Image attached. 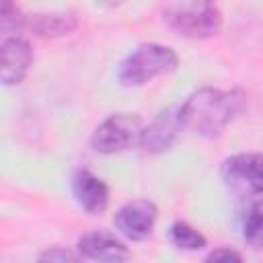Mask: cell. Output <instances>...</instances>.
Segmentation results:
<instances>
[{"label": "cell", "instance_id": "3957f363", "mask_svg": "<svg viewBox=\"0 0 263 263\" xmlns=\"http://www.w3.org/2000/svg\"><path fill=\"white\" fill-rule=\"evenodd\" d=\"M162 16L175 33L191 39H205L222 29V12L212 2H171Z\"/></svg>", "mask_w": 263, "mask_h": 263}, {"label": "cell", "instance_id": "8992f818", "mask_svg": "<svg viewBox=\"0 0 263 263\" xmlns=\"http://www.w3.org/2000/svg\"><path fill=\"white\" fill-rule=\"evenodd\" d=\"M181 129H185L183 111H181V105H173V107L160 111L152 119V123L144 127L142 138H140V146L148 154L166 152L175 144V140L179 138Z\"/></svg>", "mask_w": 263, "mask_h": 263}, {"label": "cell", "instance_id": "9c48e42d", "mask_svg": "<svg viewBox=\"0 0 263 263\" xmlns=\"http://www.w3.org/2000/svg\"><path fill=\"white\" fill-rule=\"evenodd\" d=\"M31 62H33V51L25 39L18 37L4 39L0 49V78L4 86H14L23 82V78L31 68Z\"/></svg>", "mask_w": 263, "mask_h": 263}, {"label": "cell", "instance_id": "5b68a950", "mask_svg": "<svg viewBox=\"0 0 263 263\" xmlns=\"http://www.w3.org/2000/svg\"><path fill=\"white\" fill-rule=\"evenodd\" d=\"M222 179L238 195H263V154L242 152L224 160Z\"/></svg>", "mask_w": 263, "mask_h": 263}, {"label": "cell", "instance_id": "277c9868", "mask_svg": "<svg viewBox=\"0 0 263 263\" xmlns=\"http://www.w3.org/2000/svg\"><path fill=\"white\" fill-rule=\"evenodd\" d=\"M144 125L142 119L134 113H115L109 115L92 134L90 146L101 154H115L121 150L140 144Z\"/></svg>", "mask_w": 263, "mask_h": 263}, {"label": "cell", "instance_id": "52a82bcc", "mask_svg": "<svg viewBox=\"0 0 263 263\" xmlns=\"http://www.w3.org/2000/svg\"><path fill=\"white\" fill-rule=\"evenodd\" d=\"M156 205L148 199H134L115 214V228L129 240H144L156 224Z\"/></svg>", "mask_w": 263, "mask_h": 263}, {"label": "cell", "instance_id": "6da1fadb", "mask_svg": "<svg viewBox=\"0 0 263 263\" xmlns=\"http://www.w3.org/2000/svg\"><path fill=\"white\" fill-rule=\"evenodd\" d=\"M247 97L242 90L199 88L181 105L185 127L197 136H218L245 109Z\"/></svg>", "mask_w": 263, "mask_h": 263}, {"label": "cell", "instance_id": "9a60e30c", "mask_svg": "<svg viewBox=\"0 0 263 263\" xmlns=\"http://www.w3.org/2000/svg\"><path fill=\"white\" fill-rule=\"evenodd\" d=\"M37 263H80L78 257L74 253H70L68 249H60V247H53V249H47L39 255Z\"/></svg>", "mask_w": 263, "mask_h": 263}, {"label": "cell", "instance_id": "8fae6325", "mask_svg": "<svg viewBox=\"0 0 263 263\" xmlns=\"http://www.w3.org/2000/svg\"><path fill=\"white\" fill-rule=\"evenodd\" d=\"M78 25L72 12H49V14H29L23 16L21 29H29L39 37H62L74 31Z\"/></svg>", "mask_w": 263, "mask_h": 263}, {"label": "cell", "instance_id": "30bf717a", "mask_svg": "<svg viewBox=\"0 0 263 263\" xmlns=\"http://www.w3.org/2000/svg\"><path fill=\"white\" fill-rule=\"evenodd\" d=\"M72 193L78 205L88 214H101L109 203V187L90 171H78L72 177Z\"/></svg>", "mask_w": 263, "mask_h": 263}, {"label": "cell", "instance_id": "7c38bea8", "mask_svg": "<svg viewBox=\"0 0 263 263\" xmlns=\"http://www.w3.org/2000/svg\"><path fill=\"white\" fill-rule=\"evenodd\" d=\"M242 240L251 249L263 251V197L251 201L242 218Z\"/></svg>", "mask_w": 263, "mask_h": 263}, {"label": "cell", "instance_id": "7a4b0ae2", "mask_svg": "<svg viewBox=\"0 0 263 263\" xmlns=\"http://www.w3.org/2000/svg\"><path fill=\"white\" fill-rule=\"evenodd\" d=\"M177 53L158 43H144L136 47L117 68V80L123 86H142L156 76L168 74L177 68Z\"/></svg>", "mask_w": 263, "mask_h": 263}, {"label": "cell", "instance_id": "4fadbf2b", "mask_svg": "<svg viewBox=\"0 0 263 263\" xmlns=\"http://www.w3.org/2000/svg\"><path fill=\"white\" fill-rule=\"evenodd\" d=\"M168 238H171V242L177 249H183V251H199V249L205 247V236L197 228H193L191 224H187V222H175V224H171Z\"/></svg>", "mask_w": 263, "mask_h": 263}, {"label": "cell", "instance_id": "2e32d148", "mask_svg": "<svg viewBox=\"0 0 263 263\" xmlns=\"http://www.w3.org/2000/svg\"><path fill=\"white\" fill-rule=\"evenodd\" d=\"M203 263H242V257L234 249H216L205 257Z\"/></svg>", "mask_w": 263, "mask_h": 263}, {"label": "cell", "instance_id": "5bb4252c", "mask_svg": "<svg viewBox=\"0 0 263 263\" xmlns=\"http://www.w3.org/2000/svg\"><path fill=\"white\" fill-rule=\"evenodd\" d=\"M21 25H23V16L18 14V10L10 2H4L0 8V29L8 33L12 29H21Z\"/></svg>", "mask_w": 263, "mask_h": 263}, {"label": "cell", "instance_id": "ba28073f", "mask_svg": "<svg viewBox=\"0 0 263 263\" xmlns=\"http://www.w3.org/2000/svg\"><path fill=\"white\" fill-rule=\"evenodd\" d=\"M78 251L84 259L97 263H127L129 249L111 232L92 230L78 240Z\"/></svg>", "mask_w": 263, "mask_h": 263}]
</instances>
